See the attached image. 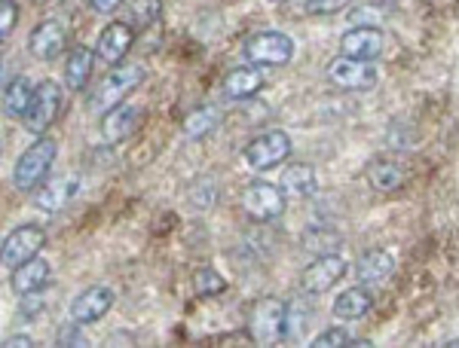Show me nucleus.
I'll return each mask as SVG.
<instances>
[{"label": "nucleus", "mask_w": 459, "mask_h": 348, "mask_svg": "<svg viewBox=\"0 0 459 348\" xmlns=\"http://www.w3.org/2000/svg\"><path fill=\"white\" fill-rule=\"evenodd\" d=\"M346 4H350V0H307V13L309 16H334Z\"/></svg>", "instance_id": "32"}, {"label": "nucleus", "mask_w": 459, "mask_h": 348, "mask_svg": "<svg viewBox=\"0 0 459 348\" xmlns=\"http://www.w3.org/2000/svg\"><path fill=\"white\" fill-rule=\"evenodd\" d=\"M58 110H62V86L56 80H43L34 89V98L28 105V114L22 116L25 120V129L31 135H43L56 120H58Z\"/></svg>", "instance_id": "6"}, {"label": "nucleus", "mask_w": 459, "mask_h": 348, "mask_svg": "<svg viewBox=\"0 0 459 348\" xmlns=\"http://www.w3.org/2000/svg\"><path fill=\"white\" fill-rule=\"evenodd\" d=\"M346 276V260L337 254H325L318 257L313 266H307L303 272V291L307 293H325Z\"/></svg>", "instance_id": "13"}, {"label": "nucleus", "mask_w": 459, "mask_h": 348, "mask_svg": "<svg viewBox=\"0 0 459 348\" xmlns=\"http://www.w3.org/2000/svg\"><path fill=\"white\" fill-rule=\"evenodd\" d=\"M80 192V177L77 174H62V177H56V181H49L47 187H40L37 190V196H34V205L40 211H62L65 205H71V199Z\"/></svg>", "instance_id": "16"}, {"label": "nucleus", "mask_w": 459, "mask_h": 348, "mask_svg": "<svg viewBox=\"0 0 459 348\" xmlns=\"http://www.w3.org/2000/svg\"><path fill=\"white\" fill-rule=\"evenodd\" d=\"M221 89H224V95L230 101H246L264 89V73L257 64H251V68H233L224 77Z\"/></svg>", "instance_id": "17"}, {"label": "nucleus", "mask_w": 459, "mask_h": 348, "mask_svg": "<svg viewBox=\"0 0 459 348\" xmlns=\"http://www.w3.org/2000/svg\"><path fill=\"white\" fill-rule=\"evenodd\" d=\"M194 291L203 296H218L227 291V281L221 272H214L212 266H203V269L194 272Z\"/></svg>", "instance_id": "26"}, {"label": "nucleus", "mask_w": 459, "mask_h": 348, "mask_svg": "<svg viewBox=\"0 0 459 348\" xmlns=\"http://www.w3.org/2000/svg\"><path fill=\"white\" fill-rule=\"evenodd\" d=\"M246 58L257 68H282L294 58V40L282 31H261L246 43Z\"/></svg>", "instance_id": "5"}, {"label": "nucleus", "mask_w": 459, "mask_h": 348, "mask_svg": "<svg viewBox=\"0 0 459 348\" xmlns=\"http://www.w3.org/2000/svg\"><path fill=\"white\" fill-rule=\"evenodd\" d=\"M138 123H142V107L135 105H117L110 107L105 116H101V135H105L110 144H120L132 135V132L138 129Z\"/></svg>", "instance_id": "15"}, {"label": "nucleus", "mask_w": 459, "mask_h": 348, "mask_svg": "<svg viewBox=\"0 0 459 348\" xmlns=\"http://www.w3.org/2000/svg\"><path fill=\"white\" fill-rule=\"evenodd\" d=\"M49 281V263L43 257H31L22 266H16L10 276V287L13 293L25 296V293H34V291H43V284Z\"/></svg>", "instance_id": "18"}, {"label": "nucleus", "mask_w": 459, "mask_h": 348, "mask_svg": "<svg viewBox=\"0 0 459 348\" xmlns=\"http://www.w3.org/2000/svg\"><path fill=\"white\" fill-rule=\"evenodd\" d=\"M248 333L257 345H276L288 336V302L276 296H264L251 306Z\"/></svg>", "instance_id": "1"}, {"label": "nucleus", "mask_w": 459, "mask_h": 348, "mask_svg": "<svg viewBox=\"0 0 459 348\" xmlns=\"http://www.w3.org/2000/svg\"><path fill=\"white\" fill-rule=\"evenodd\" d=\"M309 345H313V348H343V345H352V336L343 327H331V330L318 333Z\"/></svg>", "instance_id": "29"}, {"label": "nucleus", "mask_w": 459, "mask_h": 348, "mask_svg": "<svg viewBox=\"0 0 459 348\" xmlns=\"http://www.w3.org/2000/svg\"><path fill=\"white\" fill-rule=\"evenodd\" d=\"M273 4H285V0H273Z\"/></svg>", "instance_id": "38"}, {"label": "nucleus", "mask_w": 459, "mask_h": 348, "mask_svg": "<svg viewBox=\"0 0 459 348\" xmlns=\"http://www.w3.org/2000/svg\"><path fill=\"white\" fill-rule=\"evenodd\" d=\"M16 19H19V6L13 0H0V37L10 40L13 28H16Z\"/></svg>", "instance_id": "31"}, {"label": "nucleus", "mask_w": 459, "mask_h": 348, "mask_svg": "<svg viewBox=\"0 0 459 348\" xmlns=\"http://www.w3.org/2000/svg\"><path fill=\"white\" fill-rule=\"evenodd\" d=\"M214 192H218V187H214V181H209V177H203V181L194 183V192H190V199H194L196 208H209V205H214Z\"/></svg>", "instance_id": "30"}, {"label": "nucleus", "mask_w": 459, "mask_h": 348, "mask_svg": "<svg viewBox=\"0 0 459 348\" xmlns=\"http://www.w3.org/2000/svg\"><path fill=\"white\" fill-rule=\"evenodd\" d=\"M328 77L343 89H374L377 80H380V71H377L371 62L340 55L328 64Z\"/></svg>", "instance_id": "10"}, {"label": "nucleus", "mask_w": 459, "mask_h": 348, "mask_svg": "<svg viewBox=\"0 0 459 348\" xmlns=\"http://www.w3.org/2000/svg\"><path fill=\"white\" fill-rule=\"evenodd\" d=\"M218 123H221V114L214 107H199L194 110V114L184 120V135H187L190 140H199V138H205L209 132L218 129Z\"/></svg>", "instance_id": "25"}, {"label": "nucleus", "mask_w": 459, "mask_h": 348, "mask_svg": "<svg viewBox=\"0 0 459 348\" xmlns=\"http://www.w3.org/2000/svg\"><path fill=\"white\" fill-rule=\"evenodd\" d=\"M380 19H383V10H377V6H371V4L355 6V10L350 13L352 25H374L377 28V21H380Z\"/></svg>", "instance_id": "33"}, {"label": "nucleus", "mask_w": 459, "mask_h": 348, "mask_svg": "<svg viewBox=\"0 0 459 348\" xmlns=\"http://www.w3.org/2000/svg\"><path fill=\"white\" fill-rule=\"evenodd\" d=\"M40 309H43V296H40V291L22 296V306H19V315H22V318H37V315H40Z\"/></svg>", "instance_id": "34"}, {"label": "nucleus", "mask_w": 459, "mask_h": 348, "mask_svg": "<svg viewBox=\"0 0 459 348\" xmlns=\"http://www.w3.org/2000/svg\"><path fill=\"white\" fill-rule=\"evenodd\" d=\"M132 40H135V34H132V25H126V21H110L105 31L99 34V43H95V55L101 58L105 64H120L126 53L132 49Z\"/></svg>", "instance_id": "14"}, {"label": "nucleus", "mask_w": 459, "mask_h": 348, "mask_svg": "<svg viewBox=\"0 0 459 348\" xmlns=\"http://www.w3.org/2000/svg\"><path fill=\"white\" fill-rule=\"evenodd\" d=\"M31 98H34V86L28 83L25 77H16L4 89V114L13 116V120H16V116H25Z\"/></svg>", "instance_id": "24"}, {"label": "nucleus", "mask_w": 459, "mask_h": 348, "mask_svg": "<svg viewBox=\"0 0 459 348\" xmlns=\"http://www.w3.org/2000/svg\"><path fill=\"white\" fill-rule=\"evenodd\" d=\"M368 181H371L374 190L392 192V190H398L407 181V172L392 159H374L371 166H368Z\"/></svg>", "instance_id": "22"}, {"label": "nucleus", "mask_w": 459, "mask_h": 348, "mask_svg": "<svg viewBox=\"0 0 459 348\" xmlns=\"http://www.w3.org/2000/svg\"><path fill=\"white\" fill-rule=\"evenodd\" d=\"M288 157H291V138L279 129L264 132L246 147V162L255 172H270V168L282 166Z\"/></svg>", "instance_id": "7"}, {"label": "nucleus", "mask_w": 459, "mask_h": 348, "mask_svg": "<svg viewBox=\"0 0 459 348\" xmlns=\"http://www.w3.org/2000/svg\"><path fill=\"white\" fill-rule=\"evenodd\" d=\"M303 244H307L313 254H318V257H325V254H334L337 250V244H340V239L334 233H328V229H313V233H307V239H303Z\"/></svg>", "instance_id": "28"}, {"label": "nucleus", "mask_w": 459, "mask_h": 348, "mask_svg": "<svg viewBox=\"0 0 459 348\" xmlns=\"http://www.w3.org/2000/svg\"><path fill=\"white\" fill-rule=\"evenodd\" d=\"M242 208L248 217H255L257 224H270V220L285 214V190L276 187L270 181H251L242 190Z\"/></svg>", "instance_id": "4"}, {"label": "nucleus", "mask_w": 459, "mask_h": 348, "mask_svg": "<svg viewBox=\"0 0 459 348\" xmlns=\"http://www.w3.org/2000/svg\"><path fill=\"white\" fill-rule=\"evenodd\" d=\"M80 327H83V324L71 321V327H62V330H58V339H56V343H58V345H86V339H83V333H80Z\"/></svg>", "instance_id": "35"}, {"label": "nucleus", "mask_w": 459, "mask_h": 348, "mask_svg": "<svg viewBox=\"0 0 459 348\" xmlns=\"http://www.w3.org/2000/svg\"><path fill=\"white\" fill-rule=\"evenodd\" d=\"M162 13V4L160 0H132L129 4V21H135V25H153V21L160 19Z\"/></svg>", "instance_id": "27"}, {"label": "nucleus", "mask_w": 459, "mask_h": 348, "mask_svg": "<svg viewBox=\"0 0 459 348\" xmlns=\"http://www.w3.org/2000/svg\"><path fill=\"white\" fill-rule=\"evenodd\" d=\"M340 53L350 58H361V62H374L383 53V31L374 25H352L340 37Z\"/></svg>", "instance_id": "11"}, {"label": "nucleus", "mask_w": 459, "mask_h": 348, "mask_svg": "<svg viewBox=\"0 0 459 348\" xmlns=\"http://www.w3.org/2000/svg\"><path fill=\"white\" fill-rule=\"evenodd\" d=\"M392 269H395V260L386 254V250H368L361 254V260L355 263V276L365 287H377L383 281H389Z\"/></svg>", "instance_id": "20"}, {"label": "nucleus", "mask_w": 459, "mask_h": 348, "mask_svg": "<svg viewBox=\"0 0 459 348\" xmlns=\"http://www.w3.org/2000/svg\"><path fill=\"white\" fill-rule=\"evenodd\" d=\"M114 291L105 284H95V287H86L83 293H77L74 296V302H71V309H68V315H71V321H77V324H95V321H101L108 312H110V306H114Z\"/></svg>", "instance_id": "9"}, {"label": "nucleus", "mask_w": 459, "mask_h": 348, "mask_svg": "<svg viewBox=\"0 0 459 348\" xmlns=\"http://www.w3.org/2000/svg\"><path fill=\"white\" fill-rule=\"evenodd\" d=\"M374 306V296L365 291V287H352V291H343L334 300V315L340 321H361Z\"/></svg>", "instance_id": "21"}, {"label": "nucleus", "mask_w": 459, "mask_h": 348, "mask_svg": "<svg viewBox=\"0 0 459 348\" xmlns=\"http://www.w3.org/2000/svg\"><path fill=\"white\" fill-rule=\"evenodd\" d=\"M142 83H144V68H142V64H123V68H114L99 83V89H95L92 107L101 110V114H108L110 107L123 105L126 95H129L132 89H138Z\"/></svg>", "instance_id": "3"}, {"label": "nucleus", "mask_w": 459, "mask_h": 348, "mask_svg": "<svg viewBox=\"0 0 459 348\" xmlns=\"http://www.w3.org/2000/svg\"><path fill=\"white\" fill-rule=\"evenodd\" d=\"M43 244H47V229H43V226H37V224L16 226L4 239V250H0L4 266H6V269H16V266H22L25 260H31V257L40 254Z\"/></svg>", "instance_id": "8"}, {"label": "nucleus", "mask_w": 459, "mask_h": 348, "mask_svg": "<svg viewBox=\"0 0 459 348\" xmlns=\"http://www.w3.org/2000/svg\"><path fill=\"white\" fill-rule=\"evenodd\" d=\"M89 6H92L99 16H110V13H117L123 6V0H89Z\"/></svg>", "instance_id": "36"}, {"label": "nucleus", "mask_w": 459, "mask_h": 348, "mask_svg": "<svg viewBox=\"0 0 459 348\" xmlns=\"http://www.w3.org/2000/svg\"><path fill=\"white\" fill-rule=\"evenodd\" d=\"M6 348H13V345H25V348H34V339L31 336H25V333H13L10 339L4 343Z\"/></svg>", "instance_id": "37"}, {"label": "nucleus", "mask_w": 459, "mask_h": 348, "mask_svg": "<svg viewBox=\"0 0 459 348\" xmlns=\"http://www.w3.org/2000/svg\"><path fill=\"white\" fill-rule=\"evenodd\" d=\"M288 196H298V199H307L316 192V172L309 166H303V162H298V166H288L282 172V183H279Z\"/></svg>", "instance_id": "23"}, {"label": "nucleus", "mask_w": 459, "mask_h": 348, "mask_svg": "<svg viewBox=\"0 0 459 348\" xmlns=\"http://www.w3.org/2000/svg\"><path fill=\"white\" fill-rule=\"evenodd\" d=\"M95 49L89 47H74L68 53V62H65V86L71 92H83L89 77H92V64H95Z\"/></svg>", "instance_id": "19"}, {"label": "nucleus", "mask_w": 459, "mask_h": 348, "mask_svg": "<svg viewBox=\"0 0 459 348\" xmlns=\"http://www.w3.org/2000/svg\"><path fill=\"white\" fill-rule=\"evenodd\" d=\"M65 43H68V28H65V21H58V19L40 21V25L31 31V37H28V49H31V55L40 58V62L56 58L65 49Z\"/></svg>", "instance_id": "12"}, {"label": "nucleus", "mask_w": 459, "mask_h": 348, "mask_svg": "<svg viewBox=\"0 0 459 348\" xmlns=\"http://www.w3.org/2000/svg\"><path fill=\"white\" fill-rule=\"evenodd\" d=\"M58 157V144L53 138H37L31 147L19 157L16 168H13V183L19 190H37L43 181H47L49 168Z\"/></svg>", "instance_id": "2"}]
</instances>
